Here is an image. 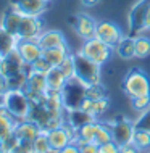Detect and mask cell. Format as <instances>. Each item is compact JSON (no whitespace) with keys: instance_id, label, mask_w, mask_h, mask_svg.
I'll return each mask as SVG.
<instances>
[{"instance_id":"6da1fadb","label":"cell","mask_w":150,"mask_h":153,"mask_svg":"<svg viewBox=\"0 0 150 153\" xmlns=\"http://www.w3.org/2000/svg\"><path fill=\"white\" fill-rule=\"evenodd\" d=\"M73 58H74V77L78 81H81L84 85L100 84V65L84 56L81 52L73 53Z\"/></svg>"},{"instance_id":"7a4b0ae2","label":"cell","mask_w":150,"mask_h":153,"mask_svg":"<svg viewBox=\"0 0 150 153\" xmlns=\"http://www.w3.org/2000/svg\"><path fill=\"white\" fill-rule=\"evenodd\" d=\"M123 92L129 98L150 94V77L139 68L131 69L123 79Z\"/></svg>"},{"instance_id":"3957f363","label":"cell","mask_w":150,"mask_h":153,"mask_svg":"<svg viewBox=\"0 0 150 153\" xmlns=\"http://www.w3.org/2000/svg\"><path fill=\"white\" fill-rule=\"evenodd\" d=\"M2 103L16 119H26L31 110V102L24 90H8L2 97Z\"/></svg>"},{"instance_id":"277c9868","label":"cell","mask_w":150,"mask_h":153,"mask_svg":"<svg viewBox=\"0 0 150 153\" xmlns=\"http://www.w3.org/2000/svg\"><path fill=\"white\" fill-rule=\"evenodd\" d=\"M79 52L84 56H87V58H90L97 65L102 66L110 60V56H111V53L115 52V48L110 47V45H107L105 42H102L97 37H94V39L84 40V44H82V47Z\"/></svg>"},{"instance_id":"5b68a950","label":"cell","mask_w":150,"mask_h":153,"mask_svg":"<svg viewBox=\"0 0 150 153\" xmlns=\"http://www.w3.org/2000/svg\"><path fill=\"white\" fill-rule=\"evenodd\" d=\"M86 87L87 85H84L81 81H78L76 77L68 79L65 89L61 90L65 110H74V108L81 106L82 100L86 98Z\"/></svg>"},{"instance_id":"8992f818","label":"cell","mask_w":150,"mask_h":153,"mask_svg":"<svg viewBox=\"0 0 150 153\" xmlns=\"http://www.w3.org/2000/svg\"><path fill=\"white\" fill-rule=\"evenodd\" d=\"M108 124L111 127V135H113L115 143L121 147L128 142H132L136 132L134 121H129L126 116H115V119H111Z\"/></svg>"},{"instance_id":"52a82bcc","label":"cell","mask_w":150,"mask_h":153,"mask_svg":"<svg viewBox=\"0 0 150 153\" xmlns=\"http://www.w3.org/2000/svg\"><path fill=\"white\" fill-rule=\"evenodd\" d=\"M150 7V0H139L132 10L129 11V36L137 37L140 32L145 31V18H147V10Z\"/></svg>"},{"instance_id":"ba28073f","label":"cell","mask_w":150,"mask_h":153,"mask_svg":"<svg viewBox=\"0 0 150 153\" xmlns=\"http://www.w3.org/2000/svg\"><path fill=\"white\" fill-rule=\"evenodd\" d=\"M44 23L40 19V16H28L23 15L21 24L18 29V40H37L39 36L42 34Z\"/></svg>"},{"instance_id":"9c48e42d","label":"cell","mask_w":150,"mask_h":153,"mask_svg":"<svg viewBox=\"0 0 150 153\" xmlns=\"http://www.w3.org/2000/svg\"><path fill=\"white\" fill-rule=\"evenodd\" d=\"M28 66L29 65L24 63V60L21 58V55H19V52L16 50V48L11 50L8 55L0 58V73L5 77H10V76H13V74H18V73L24 71Z\"/></svg>"},{"instance_id":"30bf717a","label":"cell","mask_w":150,"mask_h":153,"mask_svg":"<svg viewBox=\"0 0 150 153\" xmlns=\"http://www.w3.org/2000/svg\"><path fill=\"white\" fill-rule=\"evenodd\" d=\"M95 37L100 39L102 42H105L110 47H116V44L123 39V32L111 21H102L97 23V31H95Z\"/></svg>"},{"instance_id":"8fae6325","label":"cell","mask_w":150,"mask_h":153,"mask_svg":"<svg viewBox=\"0 0 150 153\" xmlns=\"http://www.w3.org/2000/svg\"><path fill=\"white\" fill-rule=\"evenodd\" d=\"M47 7V0H10V8L28 16H40Z\"/></svg>"},{"instance_id":"7c38bea8","label":"cell","mask_w":150,"mask_h":153,"mask_svg":"<svg viewBox=\"0 0 150 153\" xmlns=\"http://www.w3.org/2000/svg\"><path fill=\"white\" fill-rule=\"evenodd\" d=\"M71 24L74 26V31L76 34L81 37L82 40H89V39H94L95 37V31H97V23L92 16L89 15H78L71 18Z\"/></svg>"},{"instance_id":"4fadbf2b","label":"cell","mask_w":150,"mask_h":153,"mask_svg":"<svg viewBox=\"0 0 150 153\" xmlns=\"http://www.w3.org/2000/svg\"><path fill=\"white\" fill-rule=\"evenodd\" d=\"M42 127L39 126L37 123L31 121V119H18L15 124V131L13 134L23 142H34L36 137L39 134H42Z\"/></svg>"},{"instance_id":"5bb4252c","label":"cell","mask_w":150,"mask_h":153,"mask_svg":"<svg viewBox=\"0 0 150 153\" xmlns=\"http://www.w3.org/2000/svg\"><path fill=\"white\" fill-rule=\"evenodd\" d=\"M16 50L19 52V55H21V58L24 60L26 65H32L44 53L42 47L39 45L37 40H18Z\"/></svg>"},{"instance_id":"9a60e30c","label":"cell","mask_w":150,"mask_h":153,"mask_svg":"<svg viewBox=\"0 0 150 153\" xmlns=\"http://www.w3.org/2000/svg\"><path fill=\"white\" fill-rule=\"evenodd\" d=\"M47 76L42 73L32 71L31 66H29L28 71V81H26V87H24V92L26 94H45L47 90Z\"/></svg>"},{"instance_id":"2e32d148","label":"cell","mask_w":150,"mask_h":153,"mask_svg":"<svg viewBox=\"0 0 150 153\" xmlns=\"http://www.w3.org/2000/svg\"><path fill=\"white\" fill-rule=\"evenodd\" d=\"M39 45L42 47V50H47V48H55V47H61V45H66V39L63 36V32L50 29V31H44L42 34L37 39Z\"/></svg>"},{"instance_id":"e0dca14e","label":"cell","mask_w":150,"mask_h":153,"mask_svg":"<svg viewBox=\"0 0 150 153\" xmlns=\"http://www.w3.org/2000/svg\"><path fill=\"white\" fill-rule=\"evenodd\" d=\"M21 19H23V15L19 13V11L13 10V8H10V10H7L5 13H3L2 23H0V27H2V29H5L7 32H10V34H13V36L16 37V36H18L19 24H21Z\"/></svg>"},{"instance_id":"ac0fdd59","label":"cell","mask_w":150,"mask_h":153,"mask_svg":"<svg viewBox=\"0 0 150 153\" xmlns=\"http://www.w3.org/2000/svg\"><path fill=\"white\" fill-rule=\"evenodd\" d=\"M100 124L102 123H99L97 119H95V121L87 123L82 127H79L78 129V137H76V140H74V143H76L78 147H81V145H86V143H89V142H94L95 135H97V132L100 129Z\"/></svg>"},{"instance_id":"d6986e66","label":"cell","mask_w":150,"mask_h":153,"mask_svg":"<svg viewBox=\"0 0 150 153\" xmlns=\"http://www.w3.org/2000/svg\"><path fill=\"white\" fill-rule=\"evenodd\" d=\"M65 119L68 124H71L74 129H79V127H82L84 124L95 121V116L90 113H87L84 110H81V108H74V110H66Z\"/></svg>"},{"instance_id":"ffe728a7","label":"cell","mask_w":150,"mask_h":153,"mask_svg":"<svg viewBox=\"0 0 150 153\" xmlns=\"http://www.w3.org/2000/svg\"><path fill=\"white\" fill-rule=\"evenodd\" d=\"M47 137H49V142H50V147L55 148V150L60 152L61 148H65L68 143H71V137L68 135L65 126H60L53 131H49L47 132Z\"/></svg>"},{"instance_id":"44dd1931","label":"cell","mask_w":150,"mask_h":153,"mask_svg":"<svg viewBox=\"0 0 150 153\" xmlns=\"http://www.w3.org/2000/svg\"><path fill=\"white\" fill-rule=\"evenodd\" d=\"M42 55H44V58L47 60L52 66H60L65 61L66 56L69 55L68 44L61 45V47H55V48H47V50H44Z\"/></svg>"},{"instance_id":"7402d4cb","label":"cell","mask_w":150,"mask_h":153,"mask_svg":"<svg viewBox=\"0 0 150 153\" xmlns=\"http://www.w3.org/2000/svg\"><path fill=\"white\" fill-rule=\"evenodd\" d=\"M115 52L123 60H131L136 56V47H134V37L132 36H123V39L116 44Z\"/></svg>"},{"instance_id":"603a6c76","label":"cell","mask_w":150,"mask_h":153,"mask_svg":"<svg viewBox=\"0 0 150 153\" xmlns=\"http://www.w3.org/2000/svg\"><path fill=\"white\" fill-rule=\"evenodd\" d=\"M45 76H47V87L52 90H63L66 82H68V77L65 76L58 66H53Z\"/></svg>"},{"instance_id":"cb8c5ba5","label":"cell","mask_w":150,"mask_h":153,"mask_svg":"<svg viewBox=\"0 0 150 153\" xmlns=\"http://www.w3.org/2000/svg\"><path fill=\"white\" fill-rule=\"evenodd\" d=\"M16 45H18V37L0 27V56L8 55L11 50L16 48Z\"/></svg>"},{"instance_id":"d4e9b609","label":"cell","mask_w":150,"mask_h":153,"mask_svg":"<svg viewBox=\"0 0 150 153\" xmlns=\"http://www.w3.org/2000/svg\"><path fill=\"white\" fill-rule=\"evenodd\" d=\"M28 71H29V66L24 69V71L7 77L8 79V90H24V87H26V81H28Z\"/></svg>"},{"instance_id":"484cf974","label":"cell","mask_w":150,"mask_h":153,"mask_svg":"<svg viewBox=\"0 0 150 153\" xmlns=\"http://www.w3.org/2000/svg\"><path fill=\"white\" fill-rule=\"evenodd\" d=\"M134 47H136V56L137 58H147L150 55V39L144 36L134 37Z\"/></svg>"},{"instance_id":"4316f807","label":"cell","mask_w":150,"mask_h":153,"mask_svg":"<svg viewBox=\"0 0 150 153\" xmlns=\"http://www.w3.org/2000/svg\"><path fill=\"white\" fill-rule=\"evenodd\" d=\"M132 142H134L136 145L140 148V152H142V153L150 152V132L136 131V132H134V139H132Z\"/></svg>"},{"instance_id":"83f0119b","label":"cell","mask_w":150,"mask_h":153,"mask_svg":"<svg viewBox=\"0 0 150 153\" xmlns=\"http://www.w3.org/2000/svg\"><path fill=\"white\" fill-rule=\"evenodd\" d=\"M113 140V135H111V127L110 124H100V129L97 132V135H95L94 139V143L95 145H103V143L107 142H111Z\"/></svg>"},{"instance_id":"f1b7e54d","label":"cell","mask_w":150,"mask_h":153,"mask_svg":"<svg viewBox=\"0 0 150 153\" xmlns=\"http://www.w3.org/2000/svg\"><path fill=\"white\" fill-rule=\"evenodd\" d=\"M32 147H34V153H47L50 148V142L47 137V132H42L36 137V140L32 142Z\"/></svg>"},{"instance_id":"f546056e","label":"cell","mask_w":150,"mask_h":153,"mask_svg":"<svg viewBox=\"0 0 150 153\" xmlns=\"http://www.w3.org/2000/svg\"><path fill=\"white\" fill-rule=\"evenodd\" d=\"M134 127H136V131L150 132V106L139 114V118L134 121Z\"/></svg>"},{"instance_id":"4dcf8cb0","label":"cell","mask_w":150,"mask_h":153,"mask_svg":"<svg viewBox=\"0 0 150 153\" xmlns=\"http://www.w3.org/2000/svg\"><path fill=\"white\" fill-rule=\"evenodd\" d=\"M86 97L90 100H100L105 97V89L102 84H94V85H87L86 87Z\"/></svg>"},{"instance_id":"1f68e13d","label":"cell","mask_w":150,"mask_h":153,"mask_svg":"<svg viewBox=\"0 0 150 153\" xmlns=\"http://www.w3.org/2000/svg\"><path fill=\"white\" fill-rule=\"evenodd\" d=\"M18 143H19V139L15 134H11L10 137L0 140V153H13Z\"/></svg>"},{"instance_id":"d6a6232c","label":"cell","mask_w":150,"mask_h":153,"mask_svg":"<svg viewBox=\"0 0 150 153\" xmlns=\"http://www.w3.org/2000/svg\"><path fill=\"white\" fill-rule=\"evenodd\" d=\"M131 103H132V108L139 113H142L150 106V94L147 95H139V97H134L131 98Z\"/></svg>"},{"instance_id":"836d02e7","label":"cell","mask_w":150,"mask_h":153,"mask_svg":"<svg viewBox=\"0 0 150 153\" xmlns=\"http://www.w3.org/2000/svg\"><path fill=\"white\" fill-rule=\"evenodd\" d=\"M108 108H110V102H108L107 97H103V98H100V100L94 102L92 111H90V113H92L95 118H99V116H102V114H105Z\"/></svg>"},{"instance_id":"e575fe53","label":"cell","mask_w":150,"mask_h":153,"mask_svg":"<svg viewBox=\"0 0 150 153\" xmlns=\"http://www.w3.org/2000/svg\"><path fill=\"white\" fill-rule=\"evenodd\" d=\"M58 68L63 71V74L68 77V79H73L74 77V58H73V53H69V55L65 58V61L58 66Z\"/></svg>"},{"instance_id":"d590c367","label":"cell","mask_w":150,"mask_h":153,"mask_svg":"<svg viewBox=\"0 0 150 153\" xmlns=\"http://www.w3.org/2000/svg\"><path fill=\"white\" fill-rule=\"evenodd\" d=\"M29 66H31V69H32V71L42 73V74H47V73L50 71V69L53 68V66H52V65H50L47 60L44 58V55L40 56V58H37V60L34 61V63H32V65H29Z\"/></svg>"},{"instance_id":"8d00e7d4","label":"cell","mask_w":150,"mask_h":153,"mask_svg":"<svg viewBox=\"0 0 150 153\" xmlns=\"http://www.w3.org/2000/svg\"><path fill=\"white\" fill-rule=\"evenodd\" d=\"M99 153H119V145L111 140L103 145H99Z\"/></svg>"},{"instance_id":"74e56055","label":"cell","mask_w":150,"mask_h":153,"mask_svg":"<svg viewBox=\"0 0 150 153\" xmlns=\"http://www.w3.org/2000/svg\"><path fill=\"white\" fill-rule=\"evenodd\" d=\"M13 153H34L32 142H23V140H19V143L16 145V148L13 150Z\"/></svg>"},{"instance_id":"f35d334b","label":"cell","mask_w":150,"mask_h":153,"mask_svg":"<svg viewBox=\"0 0 150 153\" xmlns=\"http://www.w3.org/2000/svg\"><path fill=\"white\" fill-rule=\"evenodd\" d=\"M119 153H142V152H140V148L134 142H128L119 147Z\"/></svg>"},{"instance_id":"ab89813d","label":"cell","mask_w":150,"mask_h":153,"mask_svg":"<svg viewBox=\"0 0 150 153\" xmlns=\"http://www.w3.org/2000/svg\"><path fill=\"white\" fill-rule=\"evenodd\" d=\"M79 152L81 153H99V145H95L94 142H89L86 145L79 147Z\"/></svg>"},{"instance_id":"60d3db41","label":"cell","mask_w":150,"mask_h":153,"mask_svg":"<svg viewBox=\"0 0 150 153\" xmlns=\"http://www.w3.org/2000/svg\"><path fill=\"white\" fill-rule=\"evenodd\" d=\"M8 92V79L0 73V97H3Z\"/></svg>"},{"instance_id":"b9f144b4","label":"cell","mask_w":150,"mask_h":153,"mask_svg":"<svg viewBox=\"0 0 150 153\" xmlns=\"http://www.w3.org/2000/svg\"><path fill=\"white\" fill-rule=\"evenodd\" d=\"M58 153H81V152H79V147L76 145V143L71 142V143H68L65 148H61Z\"/></svg>"},{"instance_id":"7bdbcfd3","label":"cell","mask_w":150,"mask_h":153,"mask_svg":"<svg viewBox=\"0 0 150 153\" xmlns=\"http://www.w3.org/2000/svg\"><path fill=\"white\" fill-rule=\"evenodd\" d=\"M81 2L84 7H94V5H97L100 0H81Z\"/></svg>"},{"instance_id":"ee69618b","label":"cell","mask_w":150,"mask_h":153,"mask_svg":"<svg viewBox=\"0 0 150 153\" xmlns=\"http://www.w3.org/2000/svg\"><path fill=\"white\" fill-rule=\"evenodd\" d=\"M145 29H150V7L147 10V18H145Z\"/></svg>"},{"instance_id":"f6af8a7d","label":"cell","mask_w":150,"mask_h":153,"mask_svg":"<svg viewBox=\"0 0 150 153\" xmlns=\"http://www.w3.org/2000/svg\"><path fill=\"white\" fill-rule=\"evenodd\" d=\"M47 2H50V0H47Z\"/></svg>"},{"instance_id":"bcb514c9","label":"cell","mask_w":150,"mask_h":153,"mask_svg":"<svg viewBox=\"0 0 150 153\" xmlns=\"http://www.w3.org/2000/svg\"><path fill=\"white\" fill-rule=\"evenodd\" d=\"M147 153H150V152H147Z\"/></svg>"},{"instance_id":"7dc6e473","label":"cell","mask_w":150,"mask_h":153,"mask_svg":"<svg viewBox=\"0 0 150 153\" xmlns=\"http://www.w3.org/2000/svg\"><path fill=\"white\" fill-rule=\"evenodd\" d=\"M0 58H2V56H0Z\"/></svg>"}]
</instances>
